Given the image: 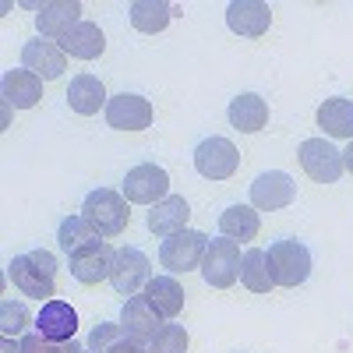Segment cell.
Instances as JSON below:
<instances>
[{
  "mask_svg": "<svg viewBox=\"0 0 353 353\" xmlns=\"http://www.w3.org/2000/svg\"><path fill=\"white\" fill-rule=\"evenodd\" d=\"M241 283L251 290V293H269L276 286L272 279V265H269V251L261 248H251L241 261Z\"/></svg>",
  "mask_w": 353,
  "mask_h": 353,
  "instance_id": "83f0119b",
  "label": "cell"
},
{
  "mask_svg": "<svg viewBox=\"0 0 353 353\" xmlns=\"http://www.w3.org/2000/svg\"><path fill=\"white\" fill-rule=\"evenodd\" d=\"M128 18H131V25L138 28V32L156 36V32H163V28L170 25L173 8L166 4V0H134V4L128 8Z\"/></svg>",
  "mask_w": 353,
  "mask_h": 353,
  "instance_id": "484cf974",
  "label": "cell"
},
{
  "mask_svg": "<svg viewBox=\"0 0 353 353\" xmlns=\"http://www.w3.org/2000/svg\"><path fill=\"white\" fill-rule=\"evenodd\" d=\"M106 103H110V96H106V88H103V81H99L96 74H78V78L68 85V106H71L74 113H81V117L99 113Z\"/></svg>",
  "mask_w": 353,
  "mask_h": 353,
  "instance_id": "603a6c76",
  "label": "cell"
},
{
  "mask_svg": "<svg viewBox=\"0 0 353 353\" xmlns=\"http://www.w3.org/2000/svg\"><path fill=\"white\" fill-rule=\"evenodd\" d=\"M145 297L159 311V318H176L184 307V286L173 276H152L149 286H145Z\"/></svg>",
  "mask_w": 353,
  "mask_h": 353,
  "instance_id": "cb8c5ba5",
  "label": "cell"
},
{
  "mask_svg": "<svg viewBox=\"0 0 353 353\" xmlns=\"http://www.w3.org/2000/svg\"><path fill=\"white\" fill-rule=\"evenodd\" d=\"M113 261H117V251H113L106 241H99V244H88L85 251L71 254V258H68V269H71V276H74L81 286H96V283L110 279Z\"/></svg>",
  "mask_w": 353,
  "mask_h": 353,
  "instance_id": "7c38bea8",
  "label": "cell"
},
{
  "mask_svg": "<svg viewBox=\"0 0 353 353\" xmlns=\"http://www.w3.org/2000/svg\"><path fill=\"white\" fill-rule=\"evenodd\" d=\"M205 251H209V237H205V233L181 230V233H173V237H163V244H159V265H163V269H170L173 276H181V272L201 269Z\"/></svg>",
  "mask_w": 353,
  "mask_h": 353,
  "instance_id": "3957f363",
  "label": "cell"
},
{
  "mask_svg": "<svg viewBox=\"0 0 353 353\" xmlns=\"http://www.w3.org/2000/svg\"><path fill=\"white\" fill-rule=\"evenodd\" d=\"M131 205H156L170 194V173L156 163H141L134 170H128L124 176V191H121Z\"/></svg>",
  "mask_w": 353,
  "mask_h": 353,
  "instance_id": "9c48e42d",
  "label": "cell"
},
{
  "mask_svg": "<svg viewBox=\"0 0 353 353\" xmlns=\"http://www.w3.org/2000/svg\"><path fill=\"white\" fill-rule=\"evenodd\" d=\"M57 43H61V50L68 57H74V61H96V57L106 50V36L99 32V25H92V21H78L71 32H64Z\"/></svg>",
  "mask_w": 353,
  "mask_h": 353,
  "instance_id": "ffe728a7",
  "label": "cell"
},
{
  "mask_svg": "<svg viewBox=\"0 0 353 353\" xmlns=\"http://www.w3.org/2000/svg\"><path fill=\"white\" fill-rule=\"evenodd\" d=\"M8 279L14 283V290L21 297H50L53 301V290H57V258L50 251H28L11 258L8 265Z\"/></svg>",
  "mask_w": 353,
  "mask_h": 353,
  "instance_id": "6da1fadb",
  "label": "cell"
},
{
  "mask_svg": "<svg viewBox=\"0 0 353 353\" xmlns=\"http://www.w3.org/2000/svg\"><path fill=\"white\" fill-rule=\"evenodd\" d=\"M21 64H25V71L39 74L43 81H53V78H61L68 71V53L61 50V43L36 36V39H28L21 46Z\"/></svg>",
  "mask_w": 353,
  "mask_h": 353,
  "instance_id": "30bf717a",
  "label": "cell"
},
{
  "mask_svg": "<svg viewBox=\"0 0 353 353\" xmlns=\"http://www.w3.org/2000/svg\"><path fill=\"white\" fill-rule=\"evenodd\" d=\"M0 92H4V103L14 110H32L43 99V78L25 71V68H11L0 78Z\"/></svg>",
  "mask_w": 353,
  "mask_h": 353,
  "instance_id": "2e32d148",
  "label": "cell"
},
{
  "mask_svg": "<svg viewBox=\"0 0 353 353\" xmlns=\"http://www.w3.org/2000/svg\"><path fill=\"white\" fill-rule=\"evenodd\" d=\"M241 166V152L230 138H205L194 149V170L205 181H230Z\"/></svg>",
  "mask_w": 353,
  "mask_h": 353,
  "instance_id": "5b68a950",
  "label": "cell"
},
{
  "mask_svg": "<svg viewBox=\"0 0 353 353\" xmlns=\"http://www.w3.org/2000/svg\"><path fill=\"white\" fill-rule=\"evenodd\" d=\"M99 241H103V237L85 223V216H68V219L61 223V230H57V244L68 251V258L78 254V251H85L88 244H99Z\"/></svg>",
  "mask_w": 353,
  "mask_h": 353,
  "instance_id": "f1b7e54d",
  "label": "cell"
},
{
  "mask_svg": "<svg viewBox=\"0 0 353 353\" xmlns=\"http://www.w3.org/2000/svg\"><path fill=\"white\" fill-rule=\"evenodd\" d=\"M188 346H191L188 329L176 325V321H166V325H159V332L152 336L149 353H188Z\"/></svg>",
  "mask_w": 353,
  "mask_h": 353,
  "instance_id": "f546056e",
  "label": "cell"
},
{
  "mask_svg": "<svg viewBox=\"0 0 353 353\" xmlns=\"http://www.w3.org/2000/svg\"><path fill=\"white\" fill-rule=\"evenodd\" d=\"M21 353H64V343H50V339H43L36 332V336L21 339Z\"/></svg>",
  "mask_w": 353,
  "mask_h": 353,
  "instance_id": "1f68e13d",
  "label": "cell"
},
{
  "mask_svg": "<svg viewBox=\"0 0 353 353\" xmlns=\"http://www.w3.org/2000/svg\"><path fill=\"white\" fill-rule=\"evenodd\" d=\"M188 219H191V205L181 194H166L149 209V230L156 237H173V233L188 230Z\"/></svg>",
  "mask_w": 353,
  "mask_h": 353,
  "instance_id": "d6986e66",
  "label": "cell"
},
{
  "mask_svg": "<svg viewBox=\"0 0 353 353\" xmlns=\"http://www.w3.org/2000/svg\"><path fill=\"white\" fill-rule=\"evenodd\" d=\"M301 166H304V173L311 176V181H318V184H336L339 176H343V152L336 149L332 141H325V138H307V141H301Z\"/></svg>",
  "mask_w": 353,
  "mask_h": 353,
  "instance_id": "52a82bcc",
  "label": "cell"
},
{
  "mask_svg": "<svg viewBox=\"0 0 353 353\" xmlns=\"http://www.w3.org/2000/svg\"><path fill=\"white\" fill-rule=\"evenodd\" d=\"M269 265H272V279L276 286H301L311 276V251L301 241H276L269 248Z\"/></svg>",
  "mask_w": 353,
  "mask_h": 353,
  "instance_id": "277c9868",
  "label": "cell"
},
{
  "mask_svg": "<svg viewBox=\"0 0 353 353\" xmlns=\"http://www.w3.org/2000/svg\"><path fill=\"white\" fill-rule=\"evenodd\" d=\"M36 332L50 343H71L78 332V311L68 301H46L43 311L36 314Z\"/></svg>",
  "mask_w": 353,
  "mask_h": 353,
  "instance_id": "9a60e30c",
  "label": "cell"
},
{
  "mask_svg": "<svg viewBox=\"0 0 353 353\" xmlns=\"http://www.w3.org/2000/svg\"><path fill=\"white\" fill-rule=\"evenodd\" d=\"M128 205L131 201L124 194H117L110 188H99V191H92L85 198L81 216H85V223L92 226L103 241L106 237H121V233L128 230V223H131V209H128Z\"/></svg>",
  "mask_w": 353,
  "mask_h": 353,
  "instance_id": "7a4b0ae2",
  "label": "cell"
},
{
  "mask_svg": "<svg viewBox=\"0 0 353 353\" xmlns=\"http://www.w3.org/2000/svg\"><path fill=\"white\" fill-rule=\"evenodd\" d=\"M152 279V261L145 251L138 248H121L117 251V261H113V272H110V283L121 297H138L141 286H149Z\"/></svg>",
  "mask_w": 353,
  "mask_h": 353,
  "instance_id": "ba28073f",
  "label": "cell"
},
{
  "mask_svg": "<svg viewBox=\"0 0 353 353\" xmlns=\"http://www.w3.org/2000/svg\"><path fill=\"white\" fill-rule=\"evenodd\" d=\"M106 124L113 131H145L152 124V103L145 96H134V92L110 96V103H106Z\"/></svg>",
  "mask_w": 353,
  "mask_h": 353,
  "instance_id": "8fae6325",
  "label": "cell"
},
{
  "mask_svg": "<svg viewBox=\"0 0 353 353\" xmlns=\"http://www.w3.org/2000/svg\"><path fill=\"white\" fill-rule=\"evenodd\" d=\"M64 353H92V350H88V346H81V343H64Z\"/></svg>",
  "mask_w": 353,
  "mask_h": 353,
  "instance_id": "d6a6232c",
  "label": "cell"
},
{
  "mask_svg": "<svg viewBox=\"0 0 353 353\" xmlns=\"http://www.w3.org/2000/svg\"><path fill=\"white\" fill-rule=\"evenodd\" d=\"M343 166H346V170L353 173V141H350V149L343 152Z\"/></svg>",
  "mask_w": 353,
  "mask_h": 353,
  "instance_id": "e575fe53",
  "label": "cell"
},
{
  "mask_svg": "<svg viewBox=\"0 0 353 353\" xmlns=\"http://www.w3.org/2000/svg\"><path fill=\"white\" fill-rule=\"evenodd\" d=\"M88 350L92 353H149V346L131 339L121 321H99V325L88 332Z\"/></svg>",
  "mask_w": 353,
  "mask_h": 353,
  "instance_id": "7402d4cb",
  "label": "cell"
},
{
  "mask_svg": "<svg viewBox=\"0 0 353 353\" xmlns=\"http://www.w3.org/2000/svg\"><path fill=\"white\" fill-rule=\"evenodd\" d=\"M226 117L237 131L254 134V131H261L265 124H269V103H265L258 92H241L237 99H230Z\"/></svg>",
  "mask_w": 353,
  "mask_h": 353,
  "instance_id": "44dd1931",
  "label": "cell"
},
{
  "mask_svg": "<svg viewBox=\"0 0 353 353\" xmlns=\"http://www.w3.org/2000/svg\"><path fill=\"white\" fill-rule=\"evenodd\" d=\"M293 194H297V184H293V176L283 173V170L261 173L258 181L251 184V205H254V209H261V212L286 209V205L293 201Z\"/></svg>",
  "mask_w": 353,
  "mask_h": 353,
  "instance_id": "4fadbf2b",
  "label": "cell"
},
{
  "mask_svg": "<svg viewBox=\"0 0 353 353\" xmlns=\"http://www.w3.org/2000/svg\"><path fill=\"white\" fill-rule=\"evenodd\" d=\"M159 311L149 304V297L145 293H138V297H128V304H124V311H121V329L131 336V339H138V343H152V336L159 332Z\"/></svg>",
  "mask_w": 353,
  "mask_h": 353,
  "instance_id": "e0dca14e",
  "label": "cell"
},
{
  "mask_svg": "<svg viewBox=\"0 0 353 353\" xmlns=\"http://www.w3.org/2000/svg\"><path fill=\"white\" fill-rule=\"evenodd\" d=\"M81 21V4L78 0H53V4H43L36 14V28L43 39H61L64 32Z\"/></svg>",
  "mask_w": 353,
  "mask_h": 353,
  "instance_id": "ac0fdd59",
  "label": "cell"
},
{
  "mask_svg": "<svg viewBox=\"0 0 353 353\" xmlns=\"http://www.w3.org/2000/svg\"><path fill=\"white\" fill-rule=\"evenodd\" d=\"M241 244L230 241V237H219V241H209V251H205V261H201V276L209 286L216 290H226L237 283L241 276Z\"/></svg>",
  "mask_w": 353,
  "mask_h": 353,
  "instance_id": "8992f818",
  "label": "cell"
},
{
  "mask_svg": "<svg viewBox=\"0 0 353 353\" xmlns=\"http://www.w3.org/2000/svg\"><path fill=\"white\" fill-rule=\"evenodd\" d=\"M0 353H21V343H14V339H4V346H0Z\"/></svg>",
  "mask_w": 353,
  "mask_h": 353,
  "instance_id": "836d02e7",
  "label": "cell"
},
{
  "mask_svg": "<svg viewBox=\"0 0 353 353\" xmlns=\"http://www.w3.org/2000/svg\"><path fill=\"white\" fill-rule=\"evenodd\" d=\"M25 325H28V307L25 304H14V301L0 304V332H4V339H14Z\"/></svg>",
  "mask_w": 353,
  "mask_h": 353,
  "instance_id": "4dcf8cb0",
  "label": "cell"
},
{
  "mask_svg": "<svg viewBox=\"0 0 353 353\" xmlns=\"http://www.w3.org/2000/svg\"><path fill=\"white\" fill-rule=\"evenodd\" d=\"M318 128L332 134V138H350L353 141V103L336 96V99H325L318 106Z\"/></svg>",
  "mask_w": 353,
  "mask_h": 353,
  "instance_id": "d4e9b609",
  "label": "cell"
},
{
  "mask_svg": "<svg viewBox=\"0 0 353 353\" xmlns=\"http://www.w3.org/2000/svg\"><path fill=\"white\" fill-rule=\"evenodd\" d=\"M226 25L233 36L244 39H261L272 25V8L261 4V0H233L226 8Z\"/></svg>",
  "mask_w": 353,
  "mask_h": 353,
  "instance_id": "5bb4252c",
  "label": "cell"
},
{
  "mask_svg": "<svg viewBox=\"0 0 353 353\" xmlns=\"http://www.w3.org/2000/svg\"><path fill=\"white\" fill-rule=\"evenodd\" d=\"M219 230L223 237L230 241H254L258 230H261V219L251 205H230V209L219 216Z\"/></svg>",
  "mask_w": 353,
  "mask_h": 353,
  "instance_id": "4316f807",
  "label": "cell"
}]
</instances>
